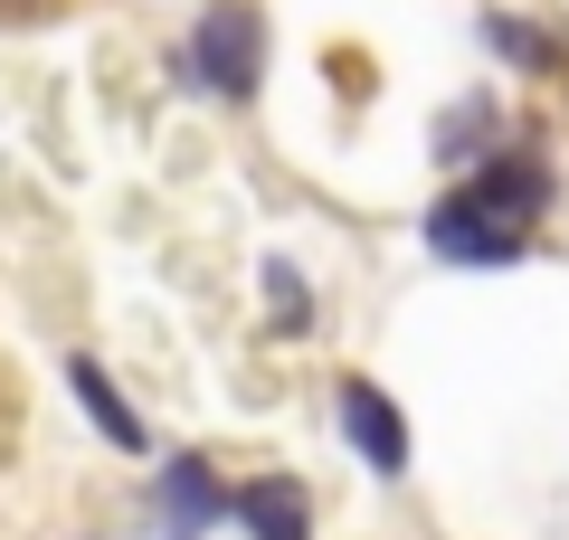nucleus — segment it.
Instances as JSON below:
<instances>
[{
  "label": "nucleus",
  "mask_w": 569,
  "mask_h": 540,
  "mask_svg": "<svg viewBox=\"0 0 569 540\" xmlns=\"http://www.w3.org/2000/svg\"><path fill=\"white\" fill-rule=\"evenodd\" d=\"M427 247H437L447 266H512V257H522V228L493 219L475 190H456V200L427 209Z\"/></svg>",
  "instance_id": "obj_1"
},
{
  "label": "nucleus",
  "mask_w": 569,
  "mask_h": 540,
  "mask_svg": "<svg viewBox=\"0 0 569 540\" xmlns=\"http://www.w3.org/2000/svg\"><path fill=\"white\" fill-rule=\"evenodd\" d=\"M257 48H266V29L247 20V10H209L200 39H190V67H200V86H219L228 104H247L257 96Z\"/></svg>",
  "instance_id": "obj_2"
},
{
  "label": "nucleus",
  "mask_w": 569,
  "mask_h": 540,
  "mask_svg": "<svg viewBox=\"0 0 569 540\" xmlns=\"http://www.w3.org/2000/svg\"><path fill=\"white\" fill-rule=\"evenodd\" d=\"M475 200H485L493 219L522 228V219H541V209H550V171H541L531 152H493L485 171H475Z\"/></svg>",
  "instance_id": "obj_3"
},
{
  "label": "nucleus",
  "mask_w": 569,
  "mask_h": 540,
  "mask_svg": "<svg viewBox=\"0 0 569 540\" xmlns=\"http://www.w3.org/2000/svg\"><path fill=\"white\" fill-rule=\"evenodd\" d=\"M342 427H351V446H361L380 474H399V464H408V427H399V408H389L370 380H342Z\"/></svg>",
  "instance_id": "obj_4"
},
{
  "label": "nucleus",
  "mask_w": 569,
  "mask_h": 540,
  "mask_svg": "<svg viewBox=\"0 0 569 540\" xmlns=\"http://www.w3.org/2000/svg\"><path fill=\"white\" fill-rule=\"evenodd\" d=\"M219 512H228L219 474H209L200 456H181V464H171V474H162V540H200V531H209V521H219Z\"/></svg>",
  "instance_id": "obj_5"
},
{
  "label": "nucleus",
  "mask_w": 569,
  "mask_h": 540,
  "mask_svg": "<svg viewBox=\"0 0 569 540\" xmlns=\"http://www.w3.org/2000/svg\"><path fill=\"white\" fill-rule=\"evenodd\" d=\"M247 531L257 540H313V502H305V483L295 474H266V483H247Z\"/></svg>",
  "instance_id": "obj_6"
},
{
  "label": "nucleus",
  "mask_w": 569,
  "mask_h": 540,
  "mask_svg": "<svg viewBox=\"0 0 569 540\" xmlns=\"http://www.w3.org/2000/svg\"><path fill=\"white\" fill-rule=\"evenodd\" d=\"M67 380H77V399H86V418H96V427H104V437H114V446H142V418H133V408L114 399V380H104L96 360H77V370H67Z\"/></svg>",
  "instance_id": "obj_7"
},
{
  "label": "nucleus",
  "mask_w": 569,
  "mask_h": 540,
  "mask_svg": "<svg viewBox=\"0 0 569 540\" xmlns=\"http://www.w3.org/2000/svg\"><path fill=\"white\" fill-rule=\"evenodd\" d=\"M266 294H276L284 332H305V284H295V266H276V257H266Z\"/></svg>",
  "instance_id": "obj_8"
},
{
  "label": "nucleus",
  "mask_w": 569,
  "mask_h": 540,
  "mask_svg": "<svg viewBox=\"0 0 569 540\" xmlns=\"http://www.w3.org/2000/svg\"><path fill=\"white\" fill-rule=\"evenodd\" d=\"M485 29H493V48H503V58H522V67H550V48L531 39L522 20H485Z\"/></svg>",
  "instance_id": "obj_9"
}]
</instances>
